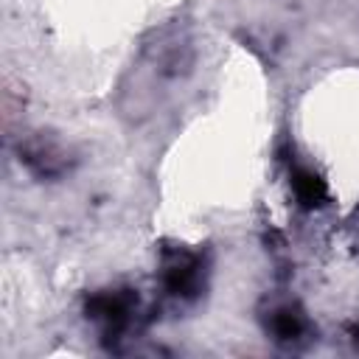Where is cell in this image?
Returning a JSON list of instances; mask_svg holds the SVG:
<instances>
[{
	"mask_svg": "<svg viewBox=\"0 0 359 359\" xmlns=\"http://www.w3.org/2000/svg\"><path fill=\"white\" fill-rule=\"evenodd\" d=\"M266 328L269 334L278 339V342H297L303 334H306V317L300 309L294 306H278L269 320H266Z\"/></svg>",
	"mask_w": 359,
	"mask_h": 359,
	"instance_id": "5",
	"label": "cell"
},
{
	"mask_svg": "<svg viewBox=\"0 0 359 359\" xmlns=\"http://www.w3.org/2000/svg\"><path fill=\"white\" fill-rule=\"evenodd\" d=\"M289 185H292V194L294 199L303 205V208H320L325 199H328V188H325V180L311 171V168H292V177H289Z\"/></svg>",
	"mask_w": 359,
	"mask_h": 359,
	"instance_id": "4",
	"label": "cell"
},
{
	"mask_svg": "<svg viewBox=\"0 0 359 359\" xmlns=\"http://www.w3.org/2000/svg\"><path fill=\"white\" fill-rule=\"evenodd\" d=\"M160 280L168 294L194 300L205 289V261L188 247H165L160 261Z\"/></svg>",
	"mask_w": 359,
	"mask_h": 359,
	"instance_id": "1",
	"label": "cell"
},
{
	"mask_svg": "<svg viewBox=\"0 0 359 359\" xmlns=\"http://www.w3.org/2000/svg\"><path fill=\"white\" fill-rule=\"evenodd\" d=\"M137 311V294L132 289H104L87 297L84 314L101 325L107 337H118L129 328L132 314Z\"/></svg>",
	"mask_w": 359,
	"mask_h": 359,
	"instance_id": "2",
	"label": "cell"
},
{
	"mask_svg": "<svg viewBox=\"0 0 359 359\" xmlns=\"http://www.w3.org/2000/svg\"><path fill=\"white\" fill-rule=\"evenodd\" d=\"M20 163H25L36 177H48V180L67 171L65 149L45 135H36V137L20 143Z\"/></svg>",
	"mask_w": 359,
	"mask_h": 359,
	"instance_id": "3",
	"label": "cell"
}]
</instances>
